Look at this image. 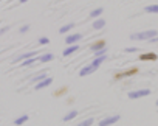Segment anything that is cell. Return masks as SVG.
Instances as JSON below:
<instances>
[{
    "mask_svg": "<svg viewBox=\"0 0 158 126\" xmlns=\"http://www.w3.org/2000/svg\"><path fill=\"white\" fill-rule=\"evenodd\" d=\"M76 50H78V45H70L68 48H65V50H64V56H70L71 53L76 52Z\"/></svg>",
    "mask_w": 158,
    "mask_h": 126,
    "instance_id": "12",
    "label": "cell"
},
{
    "mask_svg": "<svg viewBox=\"0 0 158 126\" xmlns=\"http://www.w3.org/2000/svg\"><path fill=\"white\" fill-rule=\"evenodd\" d=\"M37 59H39V58H36V56H34V58H30V59H26V61L22 62V65H31V64H34Z\"/></svg>",
    "mask_w": 158,
    "mask_h": 126,
    "instance_id": "18",
    "label": "cell"
},
{
    "mask_svg": "<svg viewBox=\"0 0 158 126\" xmlns=\"http://www.w3.org/2000/svg\"><path fill=\"white\" fill-rule=\"evenodd\" d=\"M101 14H102V8H96V10H93L92 13H90V16L95 17V19H96V17H99Z\"/></svg>",
    "mask_w": 158,
    "mask_h": 126,
    "instance_id": "16",
    "label": "cell"
},
{
    "mask_svg": "<svg viewBox=\"0 0 158 126\" xmlns=\"http://www.w3.org/2000/svg\"><path fill=\"white\" fill-rule=\"evenodd\" d=\"M51 59H53V55H51V53H45V55L39 56V61H42V62H50Z\"/></svg>",
    "mask_w": 158,
    "mask_h": 126,
    "instance_id": "11",
    "label": "cell"
},
{
    "mask_svg": "<svg viewBox=\"0 0 158 126\" xmlns=\"http://www.w3.org/2000/svg\"><path fill=\"white\" fill-rule=\"evenodd\" d=\"M28 30H30V26H22V28H20V33H26Z\"/></svg>",
    "mask_w": 158,
    "mask_h": 126,
    "instance_id": "25",
    "label": "cell"
},
{
    "mask_svg": "<svg viewBox=\"0 0 158 126\" xmlns=\"http://www.w3.org/2000/svg\"><path fill=\"white\" fill-rule=\"evenodd\" d=\"M150 95V90L149 89H141V90H133L129 93V98H132V100H135V98H141V97H147Z\"/></svg>",
    "mask_w": 158,
    "mask_h": 126,
    "instance_id": "3",
    "label": "cell"
},
{
    "mask_svg": "<svg viewBox=\"0 0 158 126\" xmlns=\"http://www.w3.org/2000/svg\"><path fill=\"white\" fill-rule=\"evenodd\" d=\"M73 24H68V25H65V26H62V28L59 30V33H67V31H70L71 28H73Z\"/></svg>",
    "mask_w": 158,
    "mask_h": 126,
    "instance_id": "20",
    "label": "cell"
},
{
    "mask_svg": "<svg viewBox=\"0 0 158 126\" xmlns=\"http://www.w3.org/2000/svg\"><path fill=\"white\" fill-rule=\"evenodd\" d=\"M26 120H28V115H22V117H19V118H16L14 123H16V126H20V125H23Z\"/></svg>",
    "mask_w": 158,
    "mask_h": 126,
    "instance_id": "14",
    "label": "cell"
},
{
    "mask_svg": "<svg viewBox=\"0 0 158 126\" xmlns=\"http://www.w3.org/2000/svg\"><path fill=\"white\" fill-rule=\"evenodd\" d=\"M119 120V115H112V117H107V118H104L101 123H99V126H109V125H113L116 123V121Z\"/></svg>",
    "mask_w": 158,
    "mask_h": 126,
    "instance_id": "4",
    "label": "cell"
},
{
    "mask_svg": "<svg viewBox=\"0 0 158 126\" xmlns=\"http://www.w3.org/2000/svg\"><path fill=\"white\" fill-rule=\"evenodd\" d=\"M139 59H141V61H155V59H157V55H155V53H149V55H141V56H139Z\"/></svg>",
    "mask_w": 158,
    "mask_h": 126,
    "instance_id": "8",
    "label": "cell"
},
{
    "mask_svg": "<svg viewBox=\"0 0 158 126\" xmlns=\"http://www.w3.org/2000/svg\"><path fill=\"white\" fill-rule=\"evenodd\" d=\"M104 25H106V20H104V19H98V20H95L93 28H95V30H101Z\"/></svg>",
    "mask_w": 158,
    "mask_h": 126,
    "instance_id": "10",
    "label": "cell"
},
{
    "mask_svg": "<svg viewBox=\"0 0 158 126\" xmlns=\"http://www.w3.org/2000/svg\"><path fill=\"white\" fill-rule=\"evenodd\" d=\"M126 52H127V53H133V52H138V48H126Z\"/></svg>",
    "mask_w": 158,
    "mask_h": 126,
    "instance_id": "24",
    "label": "cell"
},
{
    "mask_svg": "<svg viewBox=\"0 0 158 126\" xmlns=\"http://www.w3.org/2000/svg\"><path fill=\"white\" fill-rule=\"evenodd\" d=\"M39 42L42 44V45H45V44H48V42H50V39H48V38H40V39H39Z\"/></svg>",
    "mask_w": 158,
    "mask_h": 126,
    "instance_id": "22",
    "label": "cell"
},
{
    "mask_svg": "<svg viewBox=\"0 0 158 126\" xmlns=\"http://www.w3.org/2000/svg\"><path fill=\"white\" fill-rule=\"evenodd\" d=\"M36 56V52H30V53H25V55H22L17 58V61H26V59H30V58H34Z\"/></svg>",
    "mask_w": 158,
    "mask_h": 126,
    "instance_id": "9",
    "label": "cell"
},
{
    "mask_svg": "<svg viewBox=\"0 0 158 126\" xmlns=\"http://www.w3.org/2000/svg\"><path fill=\"white\" fill-rule=\"evenodd\" d=\"M47 78H48L47 73H40V75H37V76H34L33 81H34L36 84H37V83H40V81H43V79H47Z\"/></svg>",
    "mask_w": 158,
    "mask_h": 126,
    "instance_id": "13",
    "label": "cell"
},
{
    "mask_svg": "<svg viewBox=\"0 0 158 126\" xmlns=\"http://www.w3.org/2000/svg\"><path fill=\"white\" fill-rule=\"evenodd\" d=\"M8 30H10V26H3V28H2V30H0V36H2L3 33H6V31H8Z\"/></svg>",
    "mask_w": 158,
    "mask_h": 126,
    "instance_id": "23",
    "label": "cell"
},
{
    "mask_svg": "<svg viewBox=\"0 0 158 126\" xmlns=\"http://www.w3.org/2000/svg\"><path fill=\"white\" fill-rule=\"evenodd\" d=\"M76 115H78V112H76V111H71V112H68V114L64 117V120H65V121H70V120H73Z\"/></svg>",
    "mask_w": 158,
    "mask_h": 126,
    "instance_id": "15",
    "label": "cell"
},
{
    "mask_svg": "<svg viewBox=\"0 0 158 126\" xmlns=\"http://www.w3.org/2000/svg\"><path fill=\"white\" fill-rule=\"evenodd\" d=\"M150 42H158V36L157 38H153V39H150Z\"/></svg>",
    "mask_w": 158,
    "mask_h": 126,
    "instance_id": "26",
    "label": "cell"
},
{
    "mask_svg": "<svg viewBox=\"0 0 158 126\" xmlns=\"http://www.w3.org/2000/svg\"><path fill=\"white\" fill-rule=\"evenodd\" d=\"M157 106H158V101H157Z\"/></svg>",
    "mask_w": 158,
    "mask_h": 126,
    "instance_id": "27",
    "label": "cell"
},
{
    "mask_svg": "<svg viewBox=\"0 0 158 126\" xmlns=\"http://www.w3.org/2000/svg\"><path fill=\"white\" fill-rule=\"evenodd\" d=\"M106 59V56H102V58H96L92 64L90 65H85L84 69H81V72H79V75L81 76H87V75H90V73H93L95 70H98L99 69V65H101V62Z\"/></svg>",
    "mask_w": 158,
    "mask_h": 126,
    "instance_id": "1",
    "label": "cell"
},
{
    "mask_svg": "<svg viewBox=\"0 0 158 126\" xmlns=\"http://www.w3.org/2000/svg\"><path fill=\"white\" fill-rule=\"evenodd\" d=\"M106 55H107L106 48H102V50H99V52H95V58H102V56H106Z\"/></svg>",
    "mask_w": 158,
    "mask_h": 126,
    "instance_id": "19",
    "label": "cell"
},
{
    "mask_svg": "<svg viewBox=\"0 0 158 126\" xmlns=\"http://www.w3.org/2000/svg\"><path fill=\"white\" fill-rule=\"evenodd\" d=\"M157 38V31L155 30H146V31H141V33H135L130 36L132 40H146V39H153Z\"/></svg>",
    "mask_w": 158,
    "mask_h": 126,
    "instance_id": "2",
    "label": "cell"
},
{
    "mask_svg": "<svg viewBox=\"0 0 158 126\" xmlns=\"http://www.w3.org/2000/svg\"><path fill=\"white\" fill-rule=\"evenodd\" d=\"M93 123V118H87V120H84V121H81V123L78 126H90Z\"/></svg>",
    "mask_w": 158,
    "mask_h": 126,
    "instance_id": "21",
    "label": "cell"
},
{
    "mask_svg": "<svg viewBox=\"0 0 158 126\" xmlns=\"http://www.w3.org/2000/svg\"><path fill=\"white\" fill-rule=\"evenodd\" d=\"M79 39H81V34H79V33H76V34H71V36H68V38L65 39V42L68 44V45H71V44L75 45V44L78 42Z\"/></svg>",
    "mask_w": 158,
    "mask_h": 126,
    "instance_id": "6",
    "label": "cell"
},
{
    "mask_svg": "<svg viewBox=\"0 0 158 126\" xmlns=\"http://www.w3.org/2000/svg\"><path fill=\"white\" fill-rule=\"evenodd\" d=\"M102 48H106V40H98V42L92 44L93 52H99V50H102Z\"/></svg>",
    "mask_w": 158,
    "mask_h": 126,
    "instance_id": "7",
    "label": "cell"
},
{
    "mask_svg": "<svg viewBox=\"0 0 158 126\" xmlns=\"http://www.w3.org/2000/svg\"><path fill=\"white\" fill-rule=\"evenodd\" d=\"M146 11L147 13H157L158 14V5H149V6H146Z\"/></svg>",
    "mask_w": 158,
    "mask_h": 126,
    "instance_id": "17",
    "label": "cell"
},
{
    "mask_svg": "<svg viewBox=\"0 0 158 126\" xmlns=\"http://www.w3.org/2000/svg\"><path fill=\"white\" fill-rule=\"evenodd\" d=\"M51 83H53V78H50L48 76L47 79H43V81H40V83L36 84V90H40V89H43V87H48Z\"/></svg>",
    "mask_w": 158,
    "mask_h": 126,
    "instance_id": "5",
    "label": "cell"
}]
</instances>
